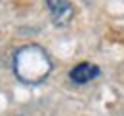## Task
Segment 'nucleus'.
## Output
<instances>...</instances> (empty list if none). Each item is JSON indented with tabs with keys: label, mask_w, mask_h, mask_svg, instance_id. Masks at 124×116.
Listing matches in <instances>:
<instances>
[{
	"label": "nucleus",
	"mask_w": 124,
	"mask_h": 116,
	"mask_svg": "<svg viewBox=\"0 0 124 116\" xmlns=\"http://www.w3.org/2000/svg\"><path fill=\"white\" fill-rule=\"evenodd\" d=\"M48 10L52 14V19L55 25H67L73 17V4L65 0H48Z\"/></svg>",
	"instance_id": "nucleus-2"
},
{
	"label": "nucleus",
	"mask_w": 124,
	"mask_h": 116,
	"mask_svg": "<svg viewBox=\"0 0 124 116\" xmlns=\"http://www.w3.org/2000/svg\"><path fill=\"white\" fill-rule=\"evenodd\" d=\"M14 71L17 78L27 84H38L52 71V61L40 46H23L14 55Z\"/></svg>",
	"instance_id": "nucleus-1"
},
{
	"label": "nucleus",
	"mask_w": 124,
	"mask_h": 116,
	"mask_svg": "<svg viewBox=\"0 0 124 116\" xmlns=\"http://www.w3.org/2000/svg\"><path fill=\"white\" fill-rule=\"evenodd\" d=\"M95 76H99V67H95L93 63H78L69 72L71 82H75V84H86L93 80Z\"/></svg>",
	"instance_id": "nucleus-3"
}]
</instances>
